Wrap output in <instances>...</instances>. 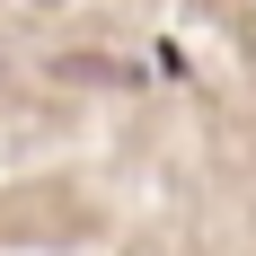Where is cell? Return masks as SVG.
Wrapping results in <instances>:
<instances>
[{
  "label": "cell",
  "mask_w": 256,
  "mask_h": 256,
  "mask_svg": "<svg viewBox=\"0 0 256 256\" xmlns=\"http://www.w3.org/2000/svg\"><path fill=\"white\" fill-rule=\"evenodd\" d=\"M26 9H62V0H26Z\"/></svg>",
  "instance_id": "6da1fadb"
}]
</instances>
